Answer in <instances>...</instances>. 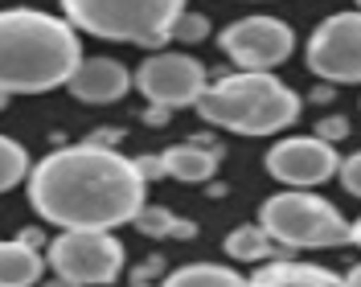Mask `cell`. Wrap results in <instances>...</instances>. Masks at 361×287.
I'll return each instance as SVG.
<instances>
[{"label":"cell","instance_id":"obj_23","mask_svg":"<svg viewBox=\"0 0 361 287\" xmlns=\"http://www.w3.org/2000/svg\"><path fill=\"white\" fill-rule=\"evenodd\" d=\"M119 128H99V132H90L87 135V144H99V148H115V144H119Z\"/></svg>","mask_w":361,"mask_h":287},{"label":"cell","instance_id":"obj_1","mask_svg":"<svg viewBox=\"0 0 361 287\" xmlns=\"http://www.w3.org/2000/svg\"><path fill=\"white\" fill-rule=\"evenodd\" d=\"M25 197L45 226L58 230H119L148 201V181L132 156L99 144H66L29 164Z\"/></svg>","mask_w":361,"mask_h":287},{"label":"cell","instance_id":"obj_11","mask_svg":"<svg viewBox=\"0 0 361 287\" xmlns=\"http://www.w3.org/2000/svg\"><path fill=\"white\" fill-rule=\"evenodd\" d=\"M66 90L78 99V103H90V107H111L119 103L128 90H132V70L115 58H82L74 74H70Z\"/></svg>","mask_w":361,"mask_h":287},{"label":"cell","instance_id":"obj_12","mask_svg":"<svg viewBox=\"0 0 361 287\" xmlns=\"http://www.w3.org/2000/svg\"><path fill=\"white\" fill-rule=\"evenodd\" d=\"M160 156V177H173L180 185H205L214 181L218 164H222V148L214 140H185V144H173Z\"/></svg>","mask_w":361,"mask_h":287},{"label":"cell","instance_id":"obj_13","mask_svg":"<svg viewBox=\"0 0 361 287\" xmlns=\"http://www.w3.org/2000/svg\"><path fill=\"white\" fill-rule=\"evenodd\" d=\"M247 287H345L337 271L320 263H295V259H267L255 275H247Z\"/></svg>","mask_w":361,"mask_h":287},{"label":"cell","instance_id":"obj_10","mask_svg":"<svg viewBox=\"0 0 361 287\" xmlns=\"http://www.w3.org/2000/svg\"><path fill=\"white\" fill-rule=\"evenodd\" d=\"M267 177L279 181L283 189H316L337 177L341 152L337 144L320 135H283L267 148Z\"/></svg>","mask_w":361,"mask_h":287},{"label":"cell","instance_id":"obj_15","mask_svg":"<svg viewBox=\"0 0 361 287\" xmlns=\"http://www.w3.org/2000/svg\"><path fill=\"white\" fill-rule=\"evenodd\" d=\"M222 250L234 259V263H267V259H279V246L271 243V234L259 226V221L234 226V230L222 238Z\"/></svg>","mask_w":361,"mask_h":287},{"label":"cell","instance_id":"obj_7","mask_svg":"<svg viewBox=\"0 0 361 287\" xmlns=\"http://www.w3.org/2000/svg\"><path fill=\"white\" fill-rule=\"evenodd\" d=\"M304 66L329 87H361V13H333L308 33Z\"/></svg>","mask_w":361,"mask_h":287},{"label":"cell","instance_id":"obj_30","mask_svg":"<svg viewBox=\"0 0 361 287\" xmlns=\"http://www.w3.org/2000/svg\"><path fill=\"white\" fill-rule=\"evenodd\" d=\"M8 99H13V94H4V90H0V111L8 107Z\"/></svg>","mask_w":361,"mask_h":287},{"label":"cell","instance_id":"obj_21","mask_svg":"<svg viewBox=\"0 0 361 287\" xmlns=\"http://www.w3.org/2000/svg\"><path fill=\"white\" fill-rule=\"evenodd\" d=\"M312 135L329 140V144H341V140L349 135V119H345V115H324V119H316Z\"/></svg>","mask_w":361,"mask_h":287},{"label":"cell","instance_id":"obj_8","mask_svg":"<svg viewBox=\"0 0 361 287\" xmlns=\"http://www.w3.org/2000/svg\"><path fill=\"white\" fill-rule=\"evenodd\" d=\"M218 49L238 70H275L295 54V33L288 21L271 13H250L218 33Z\"/></svg>","mask_w":361,"mask_h":287},{"label":"cell","instance_id":"obj_26","mask_svg":"<svg viewBox=\"0 0 361 287\" xmlns=\"http://www.w3.org/2000/svg\"><path fill=\"white\" fill-rule=\"evenodd\" d=\"M169 115H173L169 107H157V103H148V115H144V119H148V123H169Z\"/></svg>","mask_w":361,"mask_h":287},{"label":"cell","instance_id":"obj_17","mask_svg":"<svg viewBox=\"0 0 361 287\" xmlns=\"http://www.w3.org/2000/svg\"><path fill=\"white\" fill-rule=\"evenodd\" d=\"M132 226L140 230V234H148V238H193V234H197L193 221L177 218L173 209H164V205H157V201H144V205L135 209Z\"/></svg>","mask_w":361,"mask_h":287},{"label":"cell","instance_id":"obj_19","mask_svg":"<svg viewBox=\"0 0 361 287\" xmlns=\"http://www.w3.org/2000/svg\"><path fill=\"white\" fill-rule=\"evenodd\" d=\"M173 37L177 42H185V45H197V42H205L209 37V17L205 13H180L177 17V25H173Z\"/></svg>","mask_w":361,"mask_h":287},{"label":"cell","instance_id":"obj_16","mask_svg":"<svg viewBox=\"0 0 361 287\" xmlns=\"http://www.w3.org/2000/svg\"><path fill=\"white\" fill-rule=\"evenodd\" d=\"M160 287H247V275L226 263H185L160 275Z\"/></svg>","mask_w":361,"mask_h":287},{"label":"cell","instance_id":"obj_24","mask_svg":"<svg viewBox=\"0 0 361 287\" xmlns=\"http://www.w3.org/2000/svg\"><path fill=\"white\" fill-rule=\"evenodd\" d=\"M17 238H21L25 246H33V250H45V243H49V238H45L42 230H33V226H29V230H21Z\"/></svg>","mask_w":361,"mask_h":287},{"label":"cell","instance_id":"obj_22","mask_svg":"<svg viewBox=\"0 0 361 287\" xmlns=\"http://www.w3.org/2000/svg\"><path fill=\"white\" fill-rule=\"evenodd\" d=\"M160 271H164V259H144V267L135 271L132 283H135V287H148V279H152V275H160Z\"/></svg>","mask_w":361,"mask_h":287},{"label":"cell","instance_id":"obj_5","mask_svg":"<svg viewBox=\"0 0 361 287\" xmlns=\"http://www.w3.org/2000/svg\"><path fill=\"white\" fill-rule=\"evenodd\" d=\"M259 226L279 250H337L349 246V218L312 189H279L263 201Z\"/></svg>","mask_w":361,"mask_h":287},{"label":"cell","instance_id":"obj_28","mask_svg":"<svg viewBox=\"0 0 361 287\" xmlns=\"http://www.w3.org/2000/svg\"><path fill=\"white\" fill-rule=\"evenodd\" d=\"M37 287H82V283H74V279H66V275H49V279H42Z\"/></svg>","mask_w":361,"mask_h":287},{"label":"cell","instance_id":"obj_25","mask_svg":"<svg viewBox=\"0 0 361 287\" xmlns=\"http://www.w3.org/2000/svg\"><path fill=\"white\" fill-rule=\"evenodd\" d=\"M308 99H312V103H329V99H337V87H329V83H320V87H316L312 94H308Z\"/></svg>","mask_w":361,"mask_h":287},{"label":"cell","instance_id":"obj_4","mask_svg":"<svg viewBox=\"0 0 361 287\" xmlns=\"http://www.w3.org/2000/svg\"><path fill=\"white\" fill-rule=\"evenodd\" d=\"M58 4L78 33L140 49H164V42H173L177 17L185 13V0H58Z\"/></svg>","mask_w":361,"mask_h":287},{"label":"cell","instance_id":"obj_27","mask_svg":"<svg viewBox=\"0 0 361 287\" xmlns=\"http://www.w3.org/2000/svg\"><path fill=\"white\" fill-rule=\"evenodd\" d=\"M341 283H345V287H361V263H353V267H349V271L341 275Z\"/></svg>","mask_w":361,"mask_h":287},{"label":"cell","instance_id":"obj_3","mask_svg":"<svg viewBox=\"0 0 361 287\" xmlns=\"http://www.w3.org/2000/svg\"><path fill=\"white\" fill-rule=\"evenodd\" d=\"M193 107L218 132L279 135L300 119L304 99L275 70H234L222 78H209V87Z\"/></svg>","mask_w":361,"mask_h":287},{"label":"cell","instance_id":"obj_29","mask_svg":"<svg viewBox=\"0 0 361 287\" xmlns=\"http://www.w3.org/2000/svg\"><path fill=\"white\" fill-rule=\"evenodd\" d=\"M349 246H357V250H361V218L349 221Z\"/></svg>","mask_w":361,"mask_h":287},{"label":"cell","instance_id":"obj_18","mask_svg":"<svg viewBox=\"0 0 361 287\" xmlns=\"http://www.w3.org/2000/svg\"><path fill=\"white\" fill-rule=\"evenodd\" d=\"M29 152H25L21 140H13V135H0V193H8V189H17L25 185L29 177Z\"/></svg>","mask_w":361,"mask_h":287},{"label":"cell","instance_id":"obj_6","mask_svg":"<svg viewBox=\"0 0 361 287\" xmlns=\"http://www.w3.org/2000/svg\"><path fill=\"white\" fill-rule=\"evenodd\" d=\"M45 267L82 287H107L123 275V243L111 230H62L45 243Z\"/></svg>","mask_w":361,"mask_h":287},{"label":"cell","instance_id":"obj_2","mask_svg":"<svg viewBox=\"0 0 361 287\" xmlns=\"http://www.w3.org/2000/svg\"><path fill=\"white\" fill-rule=\"evenodd\" d=\"M82 62L78 29L42 8H0V90L45 94L70 83Z\"/></svg>","mask_w":361,"mask_h":287},{"label":"cell","instance_id":"obj_20","mask_svg":"<svg viewBox=\"0 0 361 287\" xmlns=\"http://www.w3.org/2000/svg\"><path fill=\"white\" fill-rule=\"evenodd\" d=\"M337 177H341V185H345V193H349V197H361V152L341 156Z\"/></svg>","mask_w":361,"mask_h":287},{"label":"cell","instance_id":"obj_14","mask_svg":"<svg viewBox=\"0 0 361 287\" xmlns=\"http://www.w3.org/2000/svg\"><path fill=\"white\" fill-rule=\"evenodd\" d=\"M45 279V255L21 238H0V287H37Z\"/></svg>","mask_w":361,"mask_h":287},{"label":"cell","instance_id":"obj_31","mask_svg":"<svg viewBox=\"0 0 361 287\" xmlns=\"http://www.w3.org/2000/svg\"><path fill=\"white\" fill-rule=\"evenodd\" d=\"M357 13H361V0H357Z\"/></svg>","mask_w":361,"mask_h":287},{"label":"cell","instance_id":"obj_9","mask_svg":"<svg viewBox=\"0 0 361 287\" xmlns=\"http://www.w3.org/2000/svg\"><path fill=\"white\" fill-rule=\"evenodd\" d=\"M132 87L148 103H157V107L180 111V107H193L202 99V90L209 87V70H205V62L189 58V54L148 49V58L132 74Z\"/></svg>","mask_w":361,"mask_h":287}]
</instances>
